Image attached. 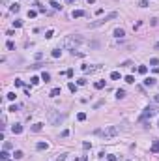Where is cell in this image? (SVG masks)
Wrapping results in <instances>:
<instances>
[{
	"label": "cell",
	"mask_w": 159,
	"mask_h": 161,
	"mask_svg": "<svg viewBox=\"0 0 159 161\" xmlns=\"http://www.w3.org/2000/svg\"><path fill=\"white\" fill-rule=\"evenodd\" d=\"M82 43H88V41H86V39H84L80 34L66 36V38L60 41V47H58V49H69V51H73L77 45H82Z\"/></svg>",
	"instance_id": "obj_1"
},
{
	"label": "cell",
	"mask_w": 159,
	"mask_h": 161,
	"mask_svg": "<svg viewBox=\"0 0 159 161\" xmlns=\"http://www.w3.org/2000/svg\"><path fill=\"white\" fill-rule=\"evenodd\" d=\"M97 133H101L105 140H110V139H114V137L120 135V127L118 126H109V127H105L103 131H97Z\"/></svg>",
	"instance_id": "obj_2"
},
{
	"label": "cell",
	"mask_w": 159,
	"mask_h": 161,
	"mask_svg": "<svg viewBox=\"0 0 159 161\" xmlns=\"http://www.w3.org/2000/svg\"><path fill=\"white\" fill-rule=\"evenodd\" d=\"M66 120V114L60 112V110H49V122L53 126H60V124Z\"/></svg>",
	"instance_id": "obj_3"
},
{
	"label": "cell",
	"mask_w": 159,
	"mask_h": 161,
	"mask_svg": "<svg viewBox=\"0 0 159 161\" xmlns=\"http://www.w3.org/2000/svg\"><path fill=\"white\" fill-rule=\"evenodd\" d=\"M118 17V13L116 11H110V13H107L103 19H99V21H94V23H90V28H97V26H101V25H105V23H109V21H112V19H116Z\"/></svg>",
	"instance_id": "obj_4"
},
{
	"label": "cell",
	"mask_w": 159,
	"mask_h": 161,
	"mask_svg": "<svg viewBox=\"0 0 159 161\" xmlns=\"http://www.w3.org/2000/svg\"><path fill=\"white\" fill-rule=\"evenodd\" d=\"M157 114V109H155V107H146V109L142 110V114H140V122H146L148 118H154V116Z\"/></svg>",
	"instance_id": "obj_5"
},
{
	"label": "cell",
	"mask_w": 159,
	"mask_h": 161,
	"mask_svg": "<svg viewBox=\"0 0 159 161\" xmlns=\"http://www.w3.org/2000/svg\"><path fill=\"white\" fill-rule=\"evenodd\" d=\"M99 66H94V68H90V66H82V71L84 73H94V71H99Z\"/></svg>",
	"instance_id": "obj_6"
},
{
	"label": "cell",
	"mask_w": 159,
	"mask_h": 161,
	"mask_svg": "<svg viewBox=\"0 0 159 161\" xmlns=\"http://www.w3.org/2000/svg\"><path fill=\"white\" fill-rule=\"evenodd\" d=\"M11 131H13V135H21L23 133V126L21 124H15V126L11 127Z\"/></svg>",
	"instance_id": "obj_7"
},
{
	"label": "cell",
	"mask_w": 159,
	"mask_h": 161,
	"mask_svg": "<svg viewBox=\"0 0 159 161\" xmlns=\"http://www.w3.org/2000/svg\"><path fill=\"white\" fill-rule=\"evenodd\" d=\"M30 129H32L34 133H39V131H41V129H43V124H39V122H38V124H34V126L30 127Z\"/></svg>",
	"instance_id": "obj_8"
},
{
	"label": "cell",
	"mask_w": 159,
	"mask_h": 161,
	"mask_svg": "<svg viewBox=\"0 0 159 161\" xmlns=\"http://www.w3.org/2000/svg\"><path fill=\"white\" fill-rule=\"evenodd\" d=\"M71 17H73V19H79V17H84V11H82V9H75V11L71 13Z\"/></svg>",
	"instance_id": "obj_9"
},
{
	"label": "cell",
	"mask_w": 159,
	"mask_h": 161,
	"mask_svg": "<svg viewBox=\"0 0 159 161\" xmlns=\"http://www.w3.org/2000/svg\"><path fill=\"white\" fill-rule=\"evenodd\" d=\"M144 84L146 86H155V79L154 77H146V79H144Z\"/></svg>",
	"instance_id": "obj_10"
},
{
	"label": "cell",
	"mask_w": 159,
	"mask_h": 161,
	"mask_svg": "<svg viewBox=\"0 0 159 161\" xmlns=\"http://www.w3.org/2000/svg\"><path fill=\"white\" fill-rule=\"evenodd\" d=\"M114 36H116V38H124V36H126V30L124 28H116L114 30Z\"/></svg>",
	"instance_id": "obj_11"
},
{
	"label": "cell",
	"mask_w": 159,
	"mask_h": 161,
	"mask_svg": "<svg viewBox=\"0 0 159 161\" xmlns=\"http://www.w3.org/2000/svg\"><path fill=\"white\" fill-rule=\"evenodd\" d=\"M150 150H152V152H159V139L154 140V144H152V148H150Z\"/></svg>",
	"instance_id": "obj_12"
},
{
	"label": "cell",
	"mask_w": 159,
	"mask_h": 161,
	"mask_svg": "<svg viewBox=\"0 0 159 161\" xmlns=\"http://www.w3.org/2000/svg\"><path fill=\"white\" fill-rule=\"evenodd\" d=\"M60 92H62L60 88H53V90H51V98H58V96H60Z\"/></svg>",
	"instance_id": "obj_13"
},
{
	"label": "cell",
	"mask_w": 159,
	"mask_h": 161,
	"mask_svg": "<svg viewBox=\"0 0 159 161\" xmlns=\"http://www.w3.org/2000/svg\"><path fill=\"white\" fill-rule=\"evenodd\" d=\"M0 159H2V161H8V159H9V154L6 152V150H2V152H0Z\"/></svg>",
	"instance_id": "obj_14"
},
{
	"label": "cell",
	"mask_w": 159,
	"mask_h": 161,
	"mask_svg": "<svg viewBox=\"0 0 159 161\" xmlns=\"http://www.w3.org/2000/svg\"><path fill=\"white\" fill-rule=\"evenodd\" d=\"M36 148H38V150H47V148H49V144H47V142H38V144H36Z\"/></svg>",
	"instance_id": "obj_15"
},
{
	"label": "cell",
	"mask_w": 159,
	"mask_h": 161,
	"mask_svg": "<svg viewBox=\"0 0 159 161\" xmlns=\"http://www.w3.org/2000/svg\"><path fill=\"white\" fill-rule=\"evenodd\" d=\"M116 98H118V99H124V98H126V90H118V92H116Z\"/></svg>",
	"instance_id": "obj_16"
},
{
	"label": "cell",
	"mask_w": 159,
	"mask_h": 161,
	"mask_svg": "<svg viewBox=\"0 0 159 161\" xmlns=\"http://www.w3.org/2000/svg\"><path fill=\"white\" fill-rule=\"evenodd\" d=\"M67 88H69V92H73V94L77 92V84H75V82H69V84H67Z\"/></svg>",
	"instance_id": "obj_17"
},
{
	"label": "cell",
	"mask_w": 159,
	"mask_h": 161,
	"mask_svg": "<svg viewBox=\"0 0 159 161\" xmlns=\"http://www.w3.org/2000/svg\"><path fill=\"white\" fill-rule=\"evenodd\" d=\"M94 86H96V88H97V90H101V88H105V80H97V82H96V84H94Z\"/></svg>",
	"instance_id": "obj_18"
},
{
	"label": "cell",
	"mask_w": 159,
	"mask_h": 161,
	"mask_svg": "<svg viewBox=\"0 0 159 161\" xmlns=\"http://www.w3.org/2000/svg\"><path fill=\"white\" fill-rule=\"evenodd\" d=\"M77 120H79V122H84V120H86V112H79V114H77Z\"/></svg>",
	"instance_id": "obj_19"
},
{
	"label": "cell",
	"mask_w": 159,
	"mask_h": 161,
	"mask_svg": "<svg viewBox=\"0 0 159 161\" xmlns=\"http://www.w3.org/2000/svg\"><path fill=\"white\" fill-rule=\"evenodd\" d=\"M71 54H73V56H80V58H82V56L86 54V53H80V51H77V49H73V51H71Z\"/></svg>",
	"instance_id": "obj_20"
},
{
	"label": "cell",
	"mask_w": 159,
	"mask_h": 161,
	"mask_svg": "<svg viewBox=\"0 0 159 161\" xmlns=\"http://www.w3.org/2000/svg\"><path fill=\"white\" fill-rule=\"evenodd\" d=\"M41 80H45V82H49V80H51V75H49L47 71H43V75H41Z\"/></svg>",
	"instance_id": "obj_21"
},
{
	"label": "cell",
	"mask_w": 159,
	"mask_h": 161,
	"mask_svg": "<svg viewBox=\"0 0 159 161\" xmlns=\"http://www.w3.org/2000/svg\"><path fill=\"white\" fill-rule=\"evenodd\" d=\"M13 156H15V159H21V157L25 156V154H23L21 150H15V152H13Z\"/></svg>",
	"instance_id": "obj_22"
},
{
	"label": "cell",
	"mask_w": 159,
	"mask_h": 161,
	"mask_svg": "<svg viewBox=\"0 0 159 161\" xmlns=\"http://www.w3.org/2000/svg\"><path fill=\"white\" fill-rule=\"evenodd\" d=\"M51 6H53V9H62V6H60L56 0H53V2H51Z\"/></svg>",
	"instance_id": "obj_23"
},
{
	"label": "cell",
	"mask_w": 159,
	"mask_h": 161,
	"mask_svg": "<svg viewBox=\"0 0 159 161\" xmlns=\"http://www.w3.org/2000/svg\"><path fill=\"white\" fill-rule=\"evenodd\" d=\"M60 54H62L60 49H54V51H53V58H60Z\"/></svg>",
	"instance_id": "obj_24"
},
{
	"label": "cell",
	"mask_w": 159,
	"mask_h": 161,
	"mask_svg": "<svg viewBox=\"0 0 159 161\" xmlns=\"http://www.w3.org/2000/svg\"><path fill=\"white\" fill-rule=\"evenodd\" d=\"M110 79H112V80H118V79H120V73H118V71H112V73H110Z\"/></svg>",
	"instance_id": "obj_25"
},
{
	"label": "cell",
	"mask_w": 159,
	"mask_h": 161,
	"mask_svg": "<svg viewBox=\"0 0 159 161\" xmlns=\"http://www.w3.org/2000/svg\"><path fill=\"white\" fill-rule=\"evenodd\" d=\"M9 9H11L13 13H17V11H19V9H21V6H19V4H13L11 8H9Z\"/></svg>",
	"instance_id": "obj_26"
},
{
	"label": "cell",
	"mask_w": 159,
	"mask_h": 161,
	"mask_svg": "<svg viewBox=\"0 0 159 161\" xmlns=\"http://www.w3.org/2000/svg\"><path fill=\"white\" fill-rule=\"evenodd\" d=\"M146 71H148V68H146V66H138V73H142V75H144Z\"/></svg>",
	"instance_id": "obj_27"
},
{
	"label": "cell",
	"mask_w": 159,
	"mask_h": 161,
	"mask_svg": "<svg viewBox=\"0 0 159 161\" xmlns=\"http://www.w3.org/2000/svg\"><path fill=\"white\" fill-rule=\"evenodd\" d=\"M6 47H8L9 51H13V49H15V43H13V41H8V43H6Z\"/></svg>",
	"instance_id": "obj_28"
},
{
	"label": "cell",
	"mask_w": 159,
	"mask_h": 161,
	"mask_svg": "<svg viewBox=\"0 0 159 161\" xmlns=\"http://www.w3.org/2000/svg\"><path fill=\"white\" fill-rule=\"evenodd\" d=\"M126 82H129V84H131V82H135V77L133 75H127L126 77Z\"/></svg>",
	"instance_id": "obj_29"
},
{
	"label": "cell",
	"mask_w": 159,
	"mask_h": 161,
	"mask_svg": "<svg viewBox=\"0 0 159 161\" xmlns=\"http://www.w3.org/2000/svg\"><path fill=\"white\" fill-rule=\"evenodd\" d=\"M36 15H38V11H34V9H30V11H28V17H30V19H34Z\"/></svg>",
	"instance_id": "obj_30"
},
{
	"label": "cell",
	"mask_w": 159,
	"mask_h": 161,
	"mask_svg": "<svg viewBox=\"0 0 159 161\" xmlns=\"http://www.w3.org/2000/svg\"><path fill=\"white\" fill-rule=\"evenodd\" d=\"M6 98H8V99H9V101H13V99H15V92H9V94H8V96H6Z\"/></svg>",
	"instance_id": "obj_31"
},
{
	"label": "cell",
	"mask_w": 159,
	"mask_h": 161,
	"mask_svg": "<svg viewBox=\"0 0 159 161\" xmlns=\"http://www.w3.org/2000/svg\"><path fill=\"white\" fill-rule=\"evenodd\" d=\"M157 64H159V58H152L150 60V66H157Z\"/></svg>",
	"instance_id": "obj_32"
},
{
	"label": "cell",
	"mask_w": 159,
	"mask_h": 161,
	"mask_svg": "<svg viewBox=\"0 0 159 161\" xmlns=\"http://www.w3.org/2000/svg\"><path fill=\"white\" fill-rule=\"evenodd\" d=\"M30 82H32V84H38V82H39V77H32V79H30Z\"/></svg>",
	"instance_id": "obj_33"
},
{
	"label": "cell",
	"mask_w": 159,
	"mask_h": 161,
	"mask_svg": "<svg viewBox=\"0 0 159 161\" xmlns=\"http://www.w3.org/2000/svg\"><path fill=\"white\" fill-rule=\"evenodd\" d=\"M138 6H140V8H146V6H148V0H140V2H138Z\"/></svg>",
	"instance_id": "obj_34"
},
{
	"label": "cell",
	"mask_w": 159,
	"mask_h": 161,
	"mask_svg": "<svg viewBox=\"0 0 159 161\" xmlns=\"http://www.w3.org/2000/svg\"><path fill=\"white\" fill-rule=\"evenodd\" d=\"M45 38H47V39L53 38V30H47V32H45Z\"/></svg>",
	"instance_id": "obj_35"
},
{
	"label": "cell",
	"mask_w": 159,
	"mask_h": 161,
	"mask_svg": "<svg viewBox=\"0 0 159 161\" xmlns=\"http://www.w3.org/2000/svg\"><path fill=\"white\" fill-rule=\"evenodd\" d=\"M77 84H79V86H84V84H86V79H79V80H77Z\"/></svg>",
	"instance_id": "obj_36"
},
{
	"label": "cell",
	"mask_w": 159,
	"mask_h": 161,
	"mask_svg": "<svg viewBox=\"0 0 159 161\" xmlns=\"http://www.w3.org/2000/svg\"><path fill=\"white\" fill-rule=\"evenodd\" d=\"M13 26H15V28H21L23 23H21V21H13Z\"/></svg>",
	"instance_id": "obj_37"
},
{
	"label": "cell",
	"mask_w": 159,
	"mask_h": 161,
	"mask_svg": "<svg viewBox=\"0 0 159 161\" xmlns=\"http://www.w3.org/2000/svg\"><path fill=\"white\" fill-rule=\"evenodd\" d=\"M15 86H25V82L21 79H15Z\"/></svg>",
	"instance_id": "obj_38"
},
{
	"label": "cell",
	"mask_w": 159,
	"mask_h": 161,
	"mask_svg": "<svg viewBox=\"0 0 159 161\" xmlns=\"http://www.w3.org/2000/svg\"><path fill=\"white\" fill-rule=\"evenodd\" d=\"M64 159H66V154H60V156H58V159H56V161H64Z\"/></svg>",
	"instance_id": "obj_39"
},
{
	"label": "cell",
	"mask_w": 159,
	"mask_h": 161,
	"mask_svg": "<svg viewBox=\"0 0 159 161\" xmlns=\"http://www.w3.org/2000/svg\"><path fill=\"white\" fill-rule=\"evenodd\" d=\"M107 159L109 161H116V156H107Z\"/></svg>",
	"instance_id": "obj_40"
},
{
	"label": "cell",
	"mask_w": 159,
	"mask_h": 161,
	"mask_svg": "<svg viewBox=\"0 0 159 161\" xmlns=\"http://www.w3.org/2000/svg\"><path fill=\"white\" fill-rule=\"evenodd\" d=\"M154 101H155V103H159V94H155V96H154Z\"/></svg>",
	"instance_id": "obj_41"
},
{
	"label": "cell",
	"mask_w": 159,
	"mask_h": 161,
	"mask_svg": "<svg viewBox=\"0 0 159 161\" xmlns=\"http://www.w3.org/2000/svg\"><path fill=\"white\" fill-rule=\"evenodd\" d=\"M86 2H88V4H94V2H96V0H86Z\"/></svg>",
	"instance_id": "obj_42"
},
{
	"label": "cell",
	"mask_w": 159,
	"mask_h": 161,
	"mask_svg": "<svg viewBox=\"0 0 159 161\" xmlns=\"http://www.w3.org/2000/svg\"><path fill=\"white\" fill-rule=\"evenodd\" d=\"M155 47H157V49H159V43H155Z\"/></svg>",
	"instance_id": "obj_43"
},
{
	"label": "cell",
	"mask_w": 159,
	"mask_h": 161,
	"mask_svg": "<svg viewBox=\"0 0 159 161\" xmlns=\"http://www.w3.org/2000/svg\"><path fill=\"white\" fill-rule=\"evenodd\" d=\"M129 161H133V159H129Z\"/></svg>",
	"instance_id": "obj_44"
},
{
	"label": "cell",
	"mask_w": 159,
	"mask_h": 161,
	"mask_svg": "<svg viewBox=\"0 0 159 161\" xmlns=\"http://www.w3.org/2000/svg\"><path fill=\"white\" fill-rule=\"evenodd\" d=\"M8 161H11V159H8Z\"/></svg>",
	"instance_id": "obj_45"
},
{
	"label": "cell",
	"mask_w": 159,
	"mask_h": 161,
	"mask_svg": "<svg viewBox=\"0 0 159 161\" xmlns=\"http://www.w3.org/2000/svg\"><path fill=\"white\" fill-rule=\"evenodd\" d=\"M71 2H73V0H71Z\"/></svg>",
	"instance_id": "obj_46"
}]
</instances>
